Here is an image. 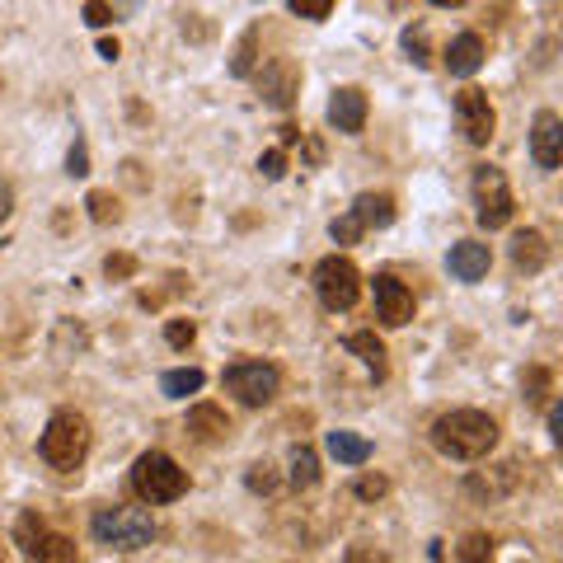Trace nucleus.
<instances>
[{
    "label": "nucleus",
    "instance_id": "obj_25",
    "mask_svg": "<svg viewBox=\"0 0 563 563\" xmlns=\"http://www.w3.org/2000/svg\"><path fill=\"white\" fill-rule=\"evenodd\" d=\"M404 52H409V62H413V66H428V62H432L428 33H422V24H409V29H404Z\"/></svg>",
    "mask_w": 563,
    "mask_h": 563
},
{
    "label": "nucleus",
    "instance_id": "obj_14",
    "mask_svg": "<svg viewBox=\"0 0 563 563\" xmlns=\"http://www.w3.org/2000/svg\"><path fill=\"white\" fill-rule=\"evenodd\" d=\"M484 66V38L479 33H461V38H451V47H446V70L451 76H474V70Z\"/></svg>",
    "mask_w": 563,
    "mask_h": 563
},
{
    "label": "nucleus",
    "instance_id": "obj_38",
    "mask_svg": "<svg viewBox=\"0 0 563 563\" xmlns=\"http://www.w3.org/2000/svg\"><path fill=\"white\" fill-rule=\"evenodd\" d=\"M10 211H14V188H10L5 179H0V221H5Z\"/></svg>",
    "mask_w": 563,
    "mask_h": 563
},
{
    "label": "nucleus",
    "instance_id": "obj_24",
    "mask_svg": "<svg viewBox=\"0 0 563 563\" xmlns=\"http://www.w3.org/2000/svg\"><path fill=\"white\" fill-rule=\"evenodd\" d=\"M85 207H90V221H95V225H109V221L122 217V207H118L113 192H90V198H85Z\"/></svg>",
    "mask_w": 563,
    "mask_h": 563
},
{
    "label": "nucleus",
    "instance_id": "obj_28",
    "mask_svg": "<svg viewBox=\"0 0 563 563\" xmlns=\"http://www.w3.org/2000/svg\"><path fill=\"white\" fill-rule=\"evenodd\" d=\"M287 10L301 14V20H310V24L329 20V0H287Z\"/></svg>",
    "mask_w": 563,
    "mask_h": 563
},
{
    "label": "nucleus",
    "instance_id": "obj_29",
    "mask_svg": "<svg viewBox=\"0 0 563 563\" xmlns=\"http://www.w3.org/2000/svg\"><path fill=\"white\" fill-rule=\"evenodd\" d=\"M329 235L339 240V244H357V240H362V225H357V217L347 211V217H339V221L329 225Z\"/></svg>",
    "mask_w": 563,
    "mask_h": 563
},
{
    "label": "nucleus",
    "instance_id": "obj_3",
    "mask_svg": "<svg viewBox=\"0 0 563 563\" xmlns=\"http://www.w3.org/2000/svg\"><path fill=\"white\" fill-rule=\"evenodd\" d=\"M132 488H136L141 503H174V498H184V493H188V474L174 465V455L146 451L132 465Z\"/></svg>",
    "mask_w": 563,
    "mask_h": 563
},
{
    "label": "nucleus",
    "instance_id": "obj_34",
    "mask_svg": "<svg viewBox=\"0 0 563 563\" xmlns=\"http://www.w3.org/2000/svg\"><path fill=\"white\" fill-rule=\"evenodd\" d=\"M526 399H531V404H540L544 399V390H550V372H540V366H536V372H526Z\"/></svg>",
    "mask_w": 563,
    "mask_h": 563
},
{
    "label": "nucleus",
    "instance_id": "obj_40",
    "mask_svg": "<svg viewBox=\"0 0 563 563\" xmlns=\"http://www.w3.org/2000/svg\"><path fill=\"white\" fill-rule=\"evenodd\" d=\"M550 428H554V437H563V413L559 409H550Z\"/></svg>",
    "mask_w": 563,
    "mask_h": 563
},
{
    "label": "nucleus",
    "instance_id": "obj_17",
    "mask_svg": "<svg viewBox=\"0 0 563 563\" xmlns=\"http://www.w3.org/2000/svg\"><path fill=\"white\" fill-rule=\"evenodd\" d=\"M512 263L521 273H540L544 263H550V244H544V235L540 231H521L512 240Z\"/></svg>",
    "mask_w": 563,
    "mask_h": 563
},
{
    "label": "nucleus",
    "instance_id": "obj_10",
    "mask_svg": "<svg viewBox=\"0 0 563 563\" xmlns=\"http://www.w3.org/2000/svg\"><path fill=\"white\" fill-rule=\"evenodd\" d=\"M376 314H380V324H390V329H404L413 320V291L404 287L395 273L376 277Z\"/></svg>",
    "mask_w": 563,
    "mask_h": 563
},
{
    "label": "nucleus",
    "instance_id": "obj_4",
    "mask_svg": "<svg viewBox=\"0 0 563 563\" xmlns=\"http://www.w3.org/2000/svg\"><path fill=\"white\" fill-rule=\"evenodd\" d=\"M90 531L99 544H109V550H141V544H151L155 521H151V512H141V507H103L90 521Z\"/></svg>",
    "mask_w": 563,
    "mask_h": 563
},
{
    "label": "nucleus",
    "instance_id": "obj_42",
    "mask_svg": "<svg viewBox=\"0 0 563 563\" xmlns=\"http://www.w3.org/2000/svg\"><path fill=\"white\" fill-rule=\"evenodd\" d=\"M128 5H136V0H128Z\"/></svg>",
    "mask_w": 563,
    "mask_h": 563
},
{
    "label": "nucleus",
    "instance_id": "obj_31",
    "mask_svg": "<svg viewBox=\"0 0 563 563\" xmlns=\"http://www.w3.org/2000/svg\"><path fill=\"white\" fill-rule=\"evenodd\" d=\"M385 493H390V479H385V474H362L357 479V498H385Z\"/></svg>",
    "mask_w": 563,
    "mask_h": 563
},
{
    "label": "nucleus",
    "instance_id": "obj_30",
    "mask_svg": "<svg viewBox=\"0 0 563 563\" xmlns=\"http://www.w3.org/2000/svg\"><path fill=\"white\" fill-rule=\"evenodd\" d=\"M258 174L263 179H282V174H287V151H263L258 155Z\"/></svg>",
    "mask_w": 563,
    "mask_h": 563
},
{
    "label": "nucleus",
    "instance_id": "obj_27",
    "mask_svg": "<svg viewBox=\"0 0 563 563\" xmlns=\"http://www.w3.org/2000/svg\"><path fill=\"white\" fill-rule=\"evenodd\" d=\"M66 174L70 179H85V174H90V146H85L80 136H76V146H70V155H66Z\"/></svg>",
    "mask_w": 563,
    "mask_h": 563
},
{
    "label": "nucleus",
    "instance_id": "obj_20",
    "mask_svg": "<svg viewBox=\"0 0 563 563\" xmlns=\"http://www.w3.org/2000/svg\"><path fill=\"white\" fill-rule=\"evenodd\" d=\"M347 352H357V357L372 366V376L385 380V347H380L376 333H352V339H347Z\"/></svg>",
    "mask_w": 563,
    "mask_h": 563
},
{
    "label": "nucleus",
    "instance_id": "obj_13",
    "mask_svg": "<svg viewBox=\"0 0 563 563\" xmlns=\"http://www.w3.org/2000/svg\"><path fill=\"white\" fill-rule=\"evenodd\" d=\"M451 277H461V282H479V277H488V263H493V254H488V244H474V240H461V244H451Z\"/></svg>",
    "mask_w": 563,
    "mask_h": 563
},
{
    "label": "nucleus",
    "instance_id": "obj_41",
    "mask_svg": "<svg viewBox=\"0 0 563 563\" xmlns=\"http://www.w3.org/2000/svg\"><path fill=\"white\" fill-rule=\"evenodd\" d=\"M432 5H442V10H455V5H465V0H432Z\"/></svg>",
    "mask_w": 563,
    "mask_h": 563
},
{
    "label": "nucleus",
    "instance_id": "obj_32",
    "mask_svg": "<svg viewBox=\"0 0 563 563\" xmlns=\"http://www.w3.org/2000/svg\"><path fill=\"white\" fill-rule=\"evenodd\" d=\"M165 339H169V347H188L192 339H198V329H192V320H169Z\"/></svg>",
    "mask_w": 563,
    "mask_h": 563
},
{
    "label": "nucleus",
    "instance_id": "obj_36",
    "mask_svg": "<svg viewBox=\"0 0 563 563\" xmlns=\"http://www.w3.org/2000/svg\"><path fill=\"white\" fill-rule=\"evenodd\" d=\"M103 273H109V277H132V273H136V258H128V254H109Z\"/></svg>",
    "mask_w": 563,
    "mask_h": 563
},
{
    "label": "nucleus",
    "instance_id": "obj_37",
    "mask_svg": "<svg viewBox=\"0 0 563 563\" xmlns=\"http://www.w3.org/2000/svg\"><path fill=\"white\" fill-rule=\"evenodd\" d=\"M347 563H390V559H385L380 550H372V544H352V550H347Z\"/></svg>",
    "mask_w": 563,
    "mask_h": 563
},
{
    "label": "nucleus",
    "instance_id": "obj_33",
    "mask_svg": "<svg viewBox=\"0 0 563 563\" xmlns=\"http://www.w3.org/2000/svg\"><path fill=\"white\" fill-rule=\"evenodd\" d=\"M85 24H90V29H109L113 24V5H103V0H85Z\"/></svg>",
    "mask_w": 563,
    "mask_h": 563
},
{
    "label": "nucleus",
    "instance_id": "obj_11",
    "mask_svg": "<svg viewBox=\"0 0 563 563\" xmlns=\"http://www.w3.org/2000/svg\"><path fill=\"white\" fill-rule=\"evenodd\" d=\"M329 122L339 132H347V136H357L362 128H366V95L357 90V85H339L333 90V99H329Z\"/></svg>",
    "mask_w": 563,
    "mask_h": 563
},
{
    "label": "nucleus",
    "instance_id": "obj_23",
    "mask_svg": "<svg viewBox=\"0 0 563 563\" xmlns=\"http://www.w3.org/2000/svg\"><path fill=\"white\" fill-rule=\"evenodd\" d=\"M254 57H258V33L250 29V33L240 38L235 57H231V76H254Z\"/></svg>",
    "mask_w": 563,
    "mask_h": 563
},
{
    "label": "nucleus",
    "instance_id": "obj_12",
    "mask_svg": "<svg viewBox=\"0 0 563 563\" xmlns=\"http://www.w3.org/2000/svg\"><path fill=\"white\" fill-rule=\"evenodd\" d=\"M531 155H536L540 169H559V161H563V122H559V113H540L536 118Z\"/></svg>",
    "mask_w": 563,
    "mask_h": 563
},
{
    "label": "nucleus",
    "instance_id": "obj_18",
    "mask_svg": "<svg viewBox=\"0 0 563 563\" xmlns=\"http://www.w3.org/2000/svg\"><path fill=\"white\" fill-rule=\"evenodd\" d=\"M24 559H29V563H76V544H70L66 536L43 531V536L24 550Z\"/></svg>",
    "mask_w": 563,
    "mask_h": 563
},
{
    "label": "nucleus",
    "instance_id": "obj_16",
    "mask_svg": "<svg viewBox=\"0 0 563 563\" xmlns=\"http://www.w3.org/2000/svg\"><path fill=\"white\" fill-rule=\"evenodd\" d=\"M188 432L198 437V442H225L231 437V418L221 409H211V404H198V409H188Z\"/></svg>",
    "mask_w": 563,
    "mask_h": 563
},
{
    "label": "nucleus",
    "instance_id": "obj_22",
    "mask_svg": "<svg viewBox=\"0 0 563 563\" xmlns=\"http://www.w3.org/2000/svg\"><path fill=\"white\" fill-rule=\"evenodd\" d=\"M314 479H320V461H314V451L296 446L291 451V484L296 488H314Z\"/></svg>",
    "mask_w": 563,
    "mask_h": 563
},
{
    "label": "nucleus",
    "instance_id": "obj_8",
    "mask_svg": "<svg viewBox=\"0 0 563 563\" xmlns=\"http://www.w3.org/2000/svg\"><path fill=\"white\" fill-rule=\"evenodd\" d=\"M455 122H461L470 146H488L493 128H498V113H493V103H488L484 90H461L455 95Z\"/></svg>",
    "mask_w": 563,
    "mask_h": 563
},
{
    "label": "nucleus",
    "instance_id": "obj_35",
    "mask_svg": "<svg viewBox=\"0 0 563 563\" xmlns=\"http://www.w3.org/2000/svg\"><path fill=\"white\" fill-rule=\"evenodd\" d=\"M244 484H250L254 493H273V488H277V474H273L268 465H254L250 474H244Z\"/></svg>",
    "mask_w": 563,
    "mask_h": 563
},
{
    "label": "nucleus",
    "instance_id": "obj_15",
    "mask_svg": "<svg viewBox=\"0 0 563 563\" xmlns=\"http://www.w3.org/2000/svg\"><path fill=\"white\" fill-rule=\"evenodd\" d=\"M352 217H357L362 231H380V225L395 221V198L390 192H362V198L352 202Z\"/></svg>",
    "mask_w": 563,
    "mask_h": 563
},
{
    "label": "nucleus",
    "instance_id": "obj_2",
    "mask_svg": "<svg viewBox=\"0 0 563 563\" xmlns=\"http://www.w3.org/2000/svg\"><path fill=\"white\" fill-rule=\"evenodd\" d=\"M38 451H43V461L52 470H80L85 461V451H90V422H85L80 413H52L47 418V428L38 437Z\"/></svg>",
    "mask_w": 563,
    "mask_h": 563
},
{
    "label": "nucleus",
    "instance_id": "obj_21",
    "mask_svg": "<svg viewBox=\"0 0 563 563\" xmlns=\"http://www.w3.org/2000/svg\"><path fill=\"white\" fill-rule=\"evenodd\" d=\"M161 390H165L169 399L198 395V390H202V372H198V366H179V372H165V376H161Z\"/></svg>",
    "mask_w": 563,
    "mask_h": 563
},
{
    "label": "nucleus",
    "instance_id": "obj_5",
    "mask_svg": "<svg viewBox=\"0 0 563 563\" xmlns=\"http://www.w3.org/2000/svg\"><path fill=\"white\" fill-rule=\"evenodd\" d=\"M314 296H320L324 310H352L362 296V273L357 263L343 254H329L320 268H314Z\"/></svg>",
    "mask_w": 563,
    "mask_h": 563
},
{
    "label": "nucleus",
    "instance_id": "obj_1",
    "mask_svg": "<svg viewBox=\"0 0 563 563\" xmlns=\"http://www.w3.org/2000/svg\"><path fill=\"white\" fill-rule=\"evenodd\" d=\"M432 442L451 461H479L498 446V422L479 409H451L432 422Z\"/></svg>",
    "mask_w": 563,
    "mask_h": 563
},
{
    "label": "nucleus",
    "instance_id": "obj_6",
    "mask_svg": "<svg viewBox=\"0 0 563 563\" xmlns=\"http://www.w3.org/2000/svg\"><path fill=\"white\" fill-rule=\"evenodd\" d=\"M474 217L488 231L512 221V188H507V174L493 169V165H479L474 169Z\"/></svg>",
    "mask_w": 563,
    "mask_h": 563
},
{
    "label": "nucleus",
    "instance_id": "obj_26",
    "mask_svg": "<svg viewBox=\"0 0 563 563\" xmlns=\"http://www.w3.org/2000/svg\"><path fill=\"white\" fill-rule=\"evenodd\" d=\"M461 563H493V540L488 536H465L461 540Z\"/></svg>",
    "mask_w": 563,
    "mask_h": 563
},
{
    "label": "nucleus",
    "instance_id": "obj_19",
    "mask_svg": "<svg viewBox=\"0 0 563 563\" xmlns=\"http://www.w3.org/2000/svg\"><path fill=\"white\" fill-rule=\"evenodd\" d=\"M329 455L343 465H366L372 461V442L357 432H329Z\"/></svg>",
    "mask_w": 563,
    "mask_h": 563
},
{
    "label": "nucleus",
    "instance_id": "obj_39",
    "mask_svg": "<svg viewBox=\"0 0 563 563\" xmlns=\"http://www.w3.org/2000/svg\"><path fill=\"white\" fill-rule=\"evenodd\" d=\"M99 57H103V62H118V57H122L118 38H99Z\"/></svg>",
    "mask_w": 563,
    "mask_h": 563
},
{
    "label": "nucleus",
    "instance_id": "obj_9",
    "mask_svg": "<svg viewBox=\"0 0 563 563\" xmlns=\"http://www.w3.org/2000/svg\"><path fill=\"white\" fill-rule=\"evenodd\" d=\"M258 95L268 99L273 109H291L296 95H301V66H296L291 57L263 62V70H258Z\"/></svg>",
    "mask_w": 563,
    "mask_h": 563
},
{
    "label": "nucleus",
    "instance_id": "obj_7",
    "mask_svg": "<svg viewBox=\"0 0 563 563\" xmlns=\"http://www.w3.org/2000/svg\"><path fill=\"white\" fill-rule=\"evenodd\" d=\"M221 380H225V390H231L240 404H250V409L268 404L282 390V372L273 362H235V366H225Z\"/></svg>",
    "mask_w": 563,
    "mask_h": 563
}]
</instances>
